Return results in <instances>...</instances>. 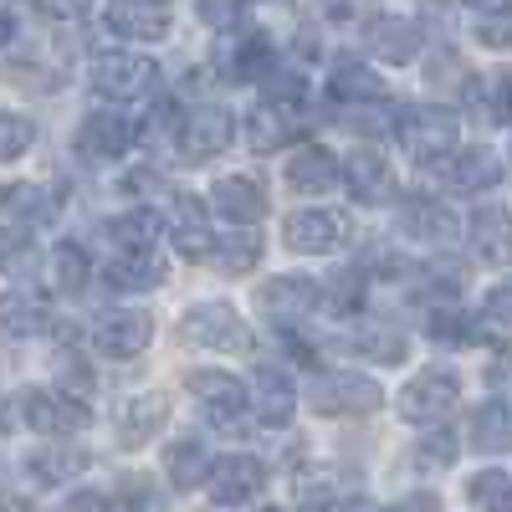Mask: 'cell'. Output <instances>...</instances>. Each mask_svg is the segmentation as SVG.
<instances>
[{"label": "cell", "instance_id": "32", "mask_svg": "<svg viewBox=\"0 0 512 512\" xmlns=\"http://www.w3.org/2000/svg\"><path fill=\"white\" fill-rule=\"evenodd\" d=\"M210 451H205V441L200 436H180V441H169L164 446V472H169V487H180V492H195V487H205V477H210Z\"/></svg>", "mask_w": 512, "mask_h": 512}, {"label": "cell", "instance_id": "48", "mask_svg": "<svg viewBox=\"0 0 512 512\" xmlns=\"http://www.w3.org/2000/svg\"><path fill=\"white\" fill-rule=\"evenodd\" d=\"M57 369H62V390H72V395H77V390H82V395L93 390V369H88V359H77L72 349L57 359Z\"/></svg>", "mask_w": 512, "mask_h": 512}, {"label": "cell", "instance_id": "31", "mask_svg": "<svg viewBox=\"0 0 512 512\" xmlns=\"http://www.w3.org/2000/svg\"><path fill=\"white\" fill-rule=\"evenodd\" d=\"M472 451L482 456L512 451V395H492L472 410Z\"/></svg>", "mask_w": 512, "mask_h": 512}, {"label": "cell", "instance_id": "56", "mask_svg": "<svg viewBox=\"0 0 512 512\" xmlns=\"http://www.w3.org/2000/svg\"><path fill=\"white\" fill-rule=\"evenodd\" d=\"M262 512H292V507H262Z\"/></svg>", "mask_w": 512, "mask_h": 512}, {"label": "cell", "instance_id": "19", "mask_svg": "<svg viewBox=\"0 0 512 512\" xmlns=\"http://www.w3.org/2000/svg\"><path fill=\"white\" fill-rule=\"evenodd\" d=\"M297 410V384L282 364H262L251 369V415L262 425H287Z\"/></svg>", "mask_w": 512, "mask_h": 512}, {"label": "cell", "instance_id": "51", "mask_svg": "<svg viewBox=\"0 0 512 512\" xmlns=\"http://www.w3.org/2000/svg\"><path fill=\"white\" fill-rule=\"evenodd\" d=\"M390 512H441V497H436V492H410V497H400Z\"/></svg>", "mask_w": 512, "mask_h": 512}, {"label": "cell", "instance_id": "28", "mask_svg": "<svg viewBox=\"0 0 512 512\" xmlns=\"http://www.w3.org/2000/svg\"><path fill=\"white\" fill-rule=\"evenodd\" d=\"M169 277V262L149 246V251H118L113 262L103 267V282L113 292H154L159 282Z\"/></svg>", "mask_w": 512, "mask_h": 512}, {"label": "cell", "instance_id": "23", "mask_svg": "<svg viewBox=\"0 0 512 512\" xmlns=\"http://www.w3.org/2000/svg\"><path fill=\"white\" fill-rule=\"evenodd\" d=\"M210 205H216L231 226H256L267 216V190L256 175H221L210 185Z\"/></svg>", "mask_w": 512, "mask_h": 512}, {"label": "cell", "instance_id": "6", "mask_svg": "<svg viewBox=\"0 0 512 512\" xmlns=\"http://www.w3.org/2000/svg\"><path fill=\"white\" fill-rule=\"evenodd\" d=\"M180 344L190 349H216V354H246L251 349V328L231 303H195L180 318Z\"/></svg>", "mask_w": 512, "mask_h": 512}, {"label": "cell", "instance_id": "5", "mask_svg": "<svg viewBox=\"0 0 512 512\" xmlns=\"http://www.w3.org/2000/svg\"><path fill=\"white\" fill-rule=\"evenodd\" d=\"M185 390L200 400L205 420L216 425V431L236 436L241 425H246V405H251V384H241L236 374L226 369H190L185 374Z\"/></svg>", "mask_w": 512, "mask_h": 512}, {"label": "cell", "instance_id": "47", "mask_svg": "<svg viewBox=\"0 0 512 512\" xmlns=\"http://www.w3.org/2000/svg\"><path fill=\"white\" fill-rule=\"evenodd\" d=\"M477 41L492 52H507L512 57V16H482L477 21Z\"/></svg>", "mask_w": 512, "mask_h": 512}, {"label": "cell", "instance_id": "54", "mask_svg": "<svg viewBox=\"0 0 512 512\" xmlns=\"http://www.w3.org/2000/svg\"><path fill=\"white\" fill-rule=\"evenodd\" d=\"M6 512H41V507H36L31 497H11V502H6Z\"/></svg>", "mask_w": 512, "mask_h": 512}, {"label": "cell", "instance_id": "13", "mask_svg": "<svg viewBox=\"0 0 512 512\" xmlns=\"http://www.w3.org/2000/svg\"><path fill=\"white\" fill-rule=\"evenodd\" d=\"M318 303H323V282L297 277V272L292 277H267L262 292H256V308H262V318L277 323V328H297Z\"/></svg>", "mask_w": 512, "mask_h": 512}, {"label": "cell", "instance_id": "18", "mask_svg": "<svg viewBox=\"0 0 512 512\" xmlns=\"http://www.w3.org/2000/svg\"><path fill=\"white\" fill-rule=\"evenodd\" d=\"M164 420H169V400L154 395V390H139V395L118 400V415H113V425H118V446H123V451L149 446V441L164 431Z\"/></svg>", "mask_w": 512, "mask_h": 512}, {"label": "cell", "instance_id": "39", "mask_svg": "<svg viewBox=\"0 0 512 512\" xmlns=\"http://www.w3.org/2000/svg\"><path fill=\"white\" fill-rule=\"evenodd\" d=\"M364 292H369V272H364V267H338V272H328V282H323V308L349 318V313L364 308Z\"/></svg>", "mask_w": 512, "mask_h": 512}, {"label": "cell", "instance_id": "11", "mask_svg": "<svg viewBox=\"0 0 512 512\" xmlns=\"http://www.w3.org/2000/svg\"><path fill=\"white\" fill-rule=\"evenodd\" d=\"M205 492L216 507H246L267 492V466L246 451L216 456V466H210V477H205Z\"/></svg>", "mask_w": 512, "mask_h": 512}, {"label": "cell", "instance_id": "55", "mask_svg": "<svg viewBox=\"0 0 512 512\" xmlns=\"http://www.w3.org/2000/svg\"><path fill=\"white\" fill-rule=\"evenodd\" d=\"M333 512H379V507H369V502H338Z\"/></svg>", "mask_w": 512, "mask_h": 512}, {"label": "cell", "instance_id": "53", "mask_svg": "<svg viewBox=\"0 0 512 512\" xmlns=\"http://www.w3.org/2000/svg\"><path fill=\"white\" fill-rule=\"evenodd\" d=\"M461 6L477 16H512V0H461Z\"/></svg>", "mask_w": 512, "mask_h": 512}, {"label": "cell", "instance_id": "41", "mask_svg": "<svg viewBox=\"0 0 512 512\" xmlns=\"http://www.w3.org/2000/svg\"><path fill=\"white\" fill-rule=\"evenodd\" d=\"M466 502H472L477 512H512V472H502V466L477 472L472 482H466Z\"/></svg>", "mask_w": 512, "mask_h": 512}, {"label": "cell", "instance_id": "17", "mask_svg": "<svg viewBox=\"0 0 512 512\" xmlns=\"http://www.w3.org/2000/svg\"><path fill=\"white\" fill-rule=\"evenodd\" d=\"M395 231L415 246H446L456 236V216L431 195H405L395 210Z\"/></svg>", "mask_w": 512, "mask_h": 512}, {"label": "cell", "instance_id": "20", "mask_svg": "<svg viewBox=\"0 0 512 512\" xmlns=\"http://www.w3.org/2000/svg\"><path fill=\"white\" fill-rule=\"evenodd\" d=\"M103 21L123 41H159L169 31V0H108Z\"/></svg>", "mask_w": 512, "mask_h": 512}, {"label": "cell", "instance_id": "35", "mask_svg": "<svg viewBox=\"0 0 512 512\" xmlns=\"http://www.w3.org/2000/svg\"><path fill=\"white\" fill-rule=\"evenodd\" d=\"M338 349L359 354V359H369V364H400V359H405V333L384 328V323H369V328H354V333L338 338Z\"/></svg>", "mask_w": 512, "mask_h": 512}, {"label": "cell", "instance_id": "4", "mask_svg": "<svg viewBox=\"0 0 512 512\" xmlns=\"http://www.w3.org/2000/svg\"><path fill=\"white\" fill-rule=\"evenodd\" d=\"M88 82L108 103H139L159 88V62L144 52H98L88 67Z\"/></svg>", "mask_w": 512, "mask_h": 512}, {"label": "cell", "instance_id": "8", "mask_svg": "<svg viewBox=\"0 0 512 512\" xmlns=\"http://www.w3.org/2000/svg\"><path fill=\"white\" fill-rule=\"evenodd\" d=\"M0 221H6V256L26 251V236L57 221V195L41 185H6V200H0Z\"/></svg>", "mask_w": 512, "mask_h": 512}, {"label": "cell", "instance_id": "25", "mask_svg": "<svg viewBox=\"0 0 512 512\" xmlns=\"http://www.w3.org/2000/svg\"><path fill=\"white\" fill-rule=\"evenodd\" d=\"M282 175H287V190H297V195H323L344 180V164H338L333 149H323V144H303L297 154H287Z\"/></svg>", "mask_w": 512, "mask_h": 512}, {"label": "cell", "instance_id": "50", "mask_svg": "<svg viewBox=\"0 0 512 512\" xmlns=\"http://www.w3.org/2000/svg\"><path fill=\"white\" fill-rule=\"evenodd\" d=\"M487 318L512 328V277H507V282H497V287L487 292Z\"/></svg>", "mask_w": 512, "mask_h": 512}, {"label": "cell", "instance_id": "22", "mask_svg": "<svg viewBox=\"0 0 512 512\" xmlns=\"http://www.w3.org/2000/svg\"><path fill=\"white\" fill-rule=\"evenodd\" d=\"M344 185H349V195L359 200V205H384L395 195V169H390V159H384L379 149H354L349 159H344Z\"/></svg>", "mask_w": 512, "mask_h": 512}, {"label": "cell", "instance_id": "34", "mask_svg": "<svg viewBox=\"0 0 512 512\" xmlns=\"http://www.w3.org/2000/svg\"><path fill=\"white\" fill-rule=\"evenodd\" d=\"M425 338L441 344V349H466V344H477V338H482V323L466 313L461 303H441V308L425 313Z\"/></svg>", "mask_w": 512, "mask_h": 512}, {"label": "cell", "instance_id": "43", "mask_svg": "<svg viewBox=\"0 0 512 512\" xmlns=\"http://www.w3.org/2000/svg\"><path fill=\"white\" fill-rule=\"evenodd\" d=\"M451 461H456V436L441 431V425H425V436L415 446V466L420 472H446Z\"/></svg>", "mask_w": 512, "mask_h": 512}, {"label": "cell", "instance_id": "16", "mask_svg": "<svg viewBox=\"0 0 512 512\" xmlns=\"http://www.w3.org/2000/svg\"><path fill=\"white\" fill-rule=\"evenodd\" d=\"M139 139H144V134H139V123H134V118H123L118 108H98V113L82 118V128H77V149H82V154H93V159H123Z\"/></svg>", "mask_w": 512, "mask_h": 512}, {"label": "cell", "instance_id": "33", "mask_svg": "<svg viewBox=\"0 0 512 512\" xmlns=\"http://www.w3.org/2000/svg\"><path fill=\"white\" fill-rule=\"evenodd\" d=\"M466 108H472V118L487 123V128L512 123V72L472 77V88H466Z\"/></svg>", "mask_w": 512, "mask_h": 512}, {"label": "cell", "instance_id": "3", "mask_svg": "<svg viewBox=\"0 0 512 512\" xmlns=\"http://www.w3.org/2000/svg\"><path fill=\"white\" fill-rule=\"evenodd\" d=\"M11 410L31 425L41 441H67V436H77L82 425L93 420V415H88V400L72 395V390H62V384H47V390H41V384H36V390H21Z\"/></svg>", "mask_w": 512, "mask_h": 512}, {"label": "cell", "instance_id": "14", "mask_svg": "<svg viewBox=\"0 0 512 512\" xmlns=\"http://www.w3.org/2000/svg\"><path fill=\"white\" fill-rule=\"evenodd\" d=\"M93 349L103 359H139L154 338V318L144 308H108L98 323H93Z\"/></svg>", "mask_w": 512, "mask_h": 512}, {"label": "cell", "instance_id": "9", "mask_svg": "<svg viewBox=\"0 0 512 512\" xmlns=\"http://www.w3.org/2000/svg\"><path fill=\"white\" fill-rule=\"evenodd\" d=\"M287 251L297 256H328L349 241V216L344 210H328V205H308V210H292L287 226H282Z\"/></svg>", "mask_w": 512, "mask_h": 512}, {"label": "cell", "instance_id": "46", "mask_svg": "<svg viewBox=\"0 0 512 512\" xmlns=\"http://www.w3.org/2000/svg\"><path fill=\"white\" fill-rule=\"evenodd\" d=\"M297 497H303V507H323V512H333L338 507V482L328 477V472H303L297 477Z\"/></svg>", "mask_w": 512, "mask_h": 512}, {"label": "cell", "instance_id": "1", "mask_svg": "<svg viewBox=\"0 0 512 512\" xmlns=\"http://www.w3.org/2000/svg\"><path fill=\"white\" fill-rule=\"evenodd\" d=\"M400 149L425 164V169H441L456 149H461V118L441 103H415L400 113Z\"/></svg>", "mask_w": 512, "mask_h": 512}, {"label": "cell", "instance_id": "45", "mask_svg": "<svg viewBox=\"0 0 512 512\" xmlns=\"http://www.w3.org/2000/svg\"><path fill=\"white\" fill-rule=\"evenodd\" d=\"M200 21L205 26H216V31H241L246 21V0H200Z\"/></svg>", "mask_w": 512, "mask_h": 512}, {"label": "cell", "instance_id": "27", "mask_svg": "<svg viewBox=\"0 0 512 512\" xmlns=\"http://www.w3.org/2000/svg\"><path fill=\"white\" fill-rule=\"evenodd\" d=\"M292 134H297V123H292V108L287 103L262 98V103L246 108V149L251 154H277V149H287Z\"/></svg>", "mask_w": 512, "mask_h": 512}, {"label": "cell", "instance_id": "44", "mask_svg": "<svg viewBox=\"0 0 512 512\" xmlns=\"http://www.w3.org/2000/svg\"><path fill=\"white\" fill-rule=\"evenodd\" d=\"M36 144V123L21 113H0V164H16Z\"/></svg>", "mask_w": 512, "mask_h": 512}, {"label": "cell", "instance_id": "38", "mask_svg": "<svg viewBox=\"0 0 512 512\" xmlns=\"http://www.w3.org/2000/svg\"><path fill=\"white\" fill-rule=\"evenodd\" d=\"M159 231H164V221L154 216V210H144V205H134V210H123V216L108 221V241L118 251H149L159 241Z\"/></svg>", "mask_w": 512, "mask_h": 512}, {"label": "cell", "instance_id": "2", "mask_svg": "<svg viewBox=\"0 0 512 512\" xmlns=\"http://www.w3.org/2000/svg\"><path fill=\"white\" fill-rule=\"evenodd\" d=\"M308 405H313V415H328V420H359L384 405V384L374 374L328 369L308 384Z\"/></svg>", "mask_w": 512, "mask_h": 512}, {"label": "cell", "instance_id": "7", "mask_svg": "<svg viewBox=\"0 0 512 512\" xmlns=\"http://www.w3.org/2000/svg\"><path fill=\"white\" fill-rule=\"evenodd\" d=\"M456 400H461V379L451 369L431 364V369L410 374V384L400 390V420L405 425H446Z\"/></svg>", "mask_w": 512, "mask_h": 512}, {"label": "cell", "instance_id": "52", "mask_svg": "<svg viewBox=\"0 0 512 512\" xmlns=\"http://www.w3.org/2000/svg\"><path fill=\"white\" fill-rule=\"evenodd\" d=\"M62 512H118V507H113L103 492H77V497H72Z\"/></svg>", "mask_w": 512, "mask_h": 512}, {"label": "cell", "instance_id": "30", "mask_svg": "<svg viewBox=\"0 0 512 512\" xmlns=\"http://www.w3.org/2000/svg\"><path fill=\"white\" fill-rule=\"evenodd\" d=\"M328 98L354 103V108H364V103H384V77L369 72V62L344 57V62H333V67H328Z\"/></svg>", "mask_w": 512, "mask_h": 512}, {"label": "cell", "instance_id": "36", "mask_svg": "<svg viewBox=\"0 0 512 512\" xmlns=\"http://www.w3.org/2000/svg\"><path fill=\"white\" fill-rule=\"evenodd\" d=\"M93 267H88V251H82L77 241H57L47 251V287L62 292V297H77L82 287H88Z\"/></svg>", "mask_w": 512, "mask_h": 512}, {"label": "cell", "instance_id": "29", "mask_svg": "<svg viewBox=\"0 0 512 512\" xmlns=\"http://www.w3.org/2000/svg\"><path fill=\"white\" fill-rule=\"evenodd\" d=\"M369 52L390 67H410L420 57V26L410 16H374L369 21Z\"/></svg>", "mask_w": 512, "mask_h": 512}, {"label": "cell", "instance_id": "24", "mask_svg": "<svg viewBox=\"0 0 512 512\" xmlns=\"http://www.w3.org/2000/svg\"><path fill=\"white\" fill-rule=\"evenodd\" d=\"M21 472L47 492V487H62V482H72L77 472H88V451L82 446H72V441H41L26 461H21Z\"/></svg>", "mask_w": 512, "mask_h": 512}, {"label": "cell", "instance_id": "10", "mask_svg": "<svg viewBox=\"0 0 512 512\" xmlns=\"http://www.w3.org/2000/svg\"><path fill=\"white\" fill-rule=\"evenodd\" d=\"M164 231L175 241V251H185L190 262H210L216 256V236H210V216H205V200L190 190H169L164 200Z\"/></svg>", "mask_w": 512, "mask_h": 512}, {"label": "cell", "instance_id": "37", "mask_svg": "<svg viewBox=\"0 0 512 512\" xmlns=\"http://www.w3.org/2000/svg\"><path fill=\"white\" fill-rule=\"evenodd\" d=\"M461 287H466V267L446 262V256H436V262H425L415 272V297H420V303H431V308L461 303Z\"/></svg>", "mask_w": 512, "mask_h": 512}, {"label": "cell", "instance_id": "21", "mask_svg": "<svg viewBox=\"0 0 512 512\" xmlns=\"http://www.w3.org/2000/svg\"><path fill=\"white\" fill-rule=\"evenodd\" d=\"M466 241H472L477 262L507 267V262H512V210H502V205H477L472 221H466Z\"/></svg>", "mask_w": 512, "mask_h": 512}, {"label": "cell", "instance_id": "42", "mask_svg": "<svg viewBox=\"0 0 512 512\" xmlns=\"http://www.w3.org/2000/svg\"><path fill=\"white\" fill-rule=\"evenodd\" d=\"M41 328H52V313L41 308V297L11 292V303H6V333L11 338H36Z\"/></svg>", "mask_w": 512, "mask_h": 512}, {"label": "cell", "instance_id": "26", "mask_svg": "<svg viewBox=\"0 0 512 512\" xmlns=\"http://www.w3.org/2000/svg\"><path fill=\"white\" fill-rule=\"evenodd\" d=\"M441 180L456 190V195H482V190H492L497 180H502V159H497V149H456L446 164H441Z\"/></svg>", "mask_w": 512, "mask_h": 512}, {"label": "cell", "instance_id": "12", "mask_svg": "<svg viewBox=\"0 0 512 512\" xmlns=\"http://www.w3.org/2000/svg\"><path fill=\"white\" fill-rule=\"evenodd\" d=\"M231 144H236V118H231V108L200 103V108L185 113V123H180V154H185L190 164L216 159V154H226Z\"/></svg>", "mask_w": 512, "mask_h": 512}, {"label": "cell", "instance_id": "49", "mask_svg": "<svg viewBox=\"0 0 512 512\" xmlns=\"http://www.w3.org/2000/svg\"><path fill=\"white\" fill-rule=\"evenodd\" d=\"M36 11L52 16V21H88L93 0H36Z\"/></svg>", "mask_w": 512, "mask_h": 512}, {"label": "cell", "instance_id": "40", "mask_svg": "<svg viewBox=\"0 0 512 512\" xmlns=\"http://www.w3.org/2000/svg\"><path fill=\"white\" fill-rule=\"evenodd\" d=\"M226 277H241V272H251L256 262H262V236H256V226H241V231H231L226 241H216V256H210Z\"/></svg>", "mask_w": 512, "mask_h": 512}, {"label": "cell", "instance_id": "15", "mask_svg": "<svg viewBox=\"0 0 512 512\" xmlns=\"http://www.w3.org/2000/svg\"><path fill=\"white\" fill-rule=\"evenodd\" d=\"M216 67L231 77V82H267L272 67H277V47L267 31H231L226 47H216Z\"/></svg>", "mask_w": 512, "mask_h": 512}]
</instances>
